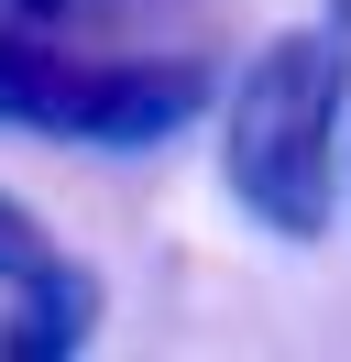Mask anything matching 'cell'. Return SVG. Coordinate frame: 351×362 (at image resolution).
Segmentation results:
<instances>
[{
  "label": "cell",
  "mask_w": 351,
  "mask_h": 362,
  "mask_svg": "<svg viewBox=\"0 0 351 362\" xmlns=\"http://www.w3.org/2000/svg\"><path fill=\"white\" fill-rule=\"evenodd\" d=\"M11 11H44V23H66V0H11Z\"/></svg>",
  "instance_id": "6"
},
{
  "label": "cell",
  "mask_w": 351,
  "mask_h": 362,
  "mask_svg": "<svg viewBox=\"0 0 351 362\" xmlns=\"http://www.w3.org/2000/svg\"><path fill=\"white\" fill-rule=\"evenodd\" d=\"M88 329H99V274L55 252V264L22 274V308L0 329V362H66V351H88Z\"/></svg>",
  "instance_id": "4"
},
{
  "label": "cell",
  "mask_w": 351,
  "mask_h": 362,
  "mask_svg": "<svg viewBox=\"0 0 351 362\" xmlns=\"http://www.w3.org/2000/svg\"><path fill=\"white\" fill-rule=\"evenodd\" d=\"M99 88H110V55H77L44 11H11L0 0V132L88 143L99 132Z\"/></svg>",
  "instance_id": "2"
},
{
  "label": "cell",
  "mask_w": 351,
  "mask_h": 362,
  "mask_svg": "<svg viewBox=\"0 0 351 362\" xmlns=\"http://www.w3.org/2000/svg\"><path fill=\"white\" fill-rule=\"evenodd\" d=\"M33 264H55V242H44V220L11 198V187H0V286H22Z\"/></svg>",
  "instance_id": "5"
},
{
  "label": "cell",
  "mask_w": 351,
  "mask_h": 362,
  "mask_svg": "<svg viewBox=\"0 0 351 362\" xmlns=\"http://www.w3.org/2000/svg\"><path fill=\"white\" fill-rule=\"evenodd\" d=\"M209 99H219V77L197 66V55H110L88 154H154V143H176Z\"/></svg>",
  "instance_id": "3"
},
{
  "label": "cell",
  "mask_w": 351,
  "mask_h": 362,
  "mask_svg": "<svg viewBox=\"0 0 351 362\" xmlns=\"http://www.w3.org/2000/svg\"><path fill=\"white\" fill-rule=\"evenodd\" d=\"M329 23H340V33H351V0H329Z\"/></svg>",
  "instance_id": "7"
},
{
  "label": "cell",
  "mask_w": 351,
  "mask_h": 362,
  "mask_svg": "<svg viewBox=\"0 0 351 362\" xmlns=\"http://www.w3.org/2000/svg\"><path fill=\"white\" fill-rule=\"evenodd\" d=\"M340 99H351V33L307 23L253 45L231 110H219V176L285 242H318L329 198H340Z\"/></svg>",
  "instance_id": "1"
}]
</instances>
